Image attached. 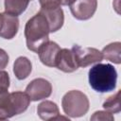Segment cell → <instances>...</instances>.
<instances>
[{
	"label": "cell",
	"mask_w": 121,
	"mask_h": 121,
	"mask_svg": "<svg viewBox=\"0 0 121 121\" xmlns=\"http://www.w3.org/2000/svg\"><path fill=\"white\" fill-rule=\"evenodd\" d=\"M101 53L103 59H106L116 64L121 62V43L119 42L108 44L103 48Z\"/></svg>",
	"instance_id": "cell-14"
},
{
	"label": "cell",
	"mask_w": 121,
	"mask_h": 121,
	"mask_svg": "<svg viewBox=\"0 0 121 121\" xmlns=\"http://www.w3.org/2000/svg\"><path fill=\"white\" fill-rule=\"evenodd\" d=\"M1 22H2V13H0V26H1Z\"/></svg>",
	"instance_id": "cell-21"
},
{
	"label": "cell",
	"mask_w": 121,
	"mask_h": 121,
	"mask_svg": "<svg viewBox=\"0 0 121 121\" xmlns=\"http://www.w3.org/2000/svg\"><path fill=\"white\" fill-rule=\"evenodd\" d=\"M117 73L109 63H97L89 70L90 86L98 93H108L116 87Z\"/></svg>",
	"instance_id": "cell-2"
},
{
	"label": "cell",
	"mask_w": 121,
	"mask_h": 121,
	"mask_svg": "<svg viewBox=\"0 0 121 121\" xmlns=\"http://www.w3.org/2000/svg\"><path fill=\"white\" fill-rule=\"evenodd\" d=\"M32 70V64L30 60L26 57H19L16 59L13 64V73L15 77L22 80L26 78Z\"/></svg>",
	"instance_id": "cell-12"
},
{
	"label": "cell",
	"mask_w": 121,
	"mask_h": 121,
	"mask_svg": "<svg viewBox=\"0 0 121 121\" xmlns=\"http://www.w3.org/2000/svg\"><path fill=\"white\" fill-rule=\"evenodd\" d=\"M50 29L45 16L39 11L31 17L25 26V37L26 46L29 50L37 52L39 48L47 41Z\"/></svg>",
	"instance_id": "cell-1"
},
{
	"label": "cell",
	"mask_w": 121,
	"mask_h": 121,
	"mask_svg": "<svg viewBox=\"0 0 121 121\" xmlns=\"http://www.w3.org/2000/svg\"><path fill=\"white\" fill-rule=\"evenodd\" d=\"M60 47L55 42L47 41L37 51L40 60L48 67H56V60Z\"/></svg>",
	"instance_id": "cell-7"
},
{
	"label": "cell",
	"mask_w": 121,
	"mask_h": 121,
	"mask_svg": "<svg viewBox=\"0 0 121 121\" xmlns=\"http://www.w3.org/2000/svg\"><path fill=\"white\" fill-rule=\"evenodd\" d=\"M52 93L51 83L44 78H35L26 88V94L31 101H38L48 97Z\"/></svg>",
	"instance_id": "cell-5"
},
{
	"label": "cell",
	"mask_w": 121,
	"mask_h": 121,
	"mask_svg": "<svg viewBox=\"0 0 121 121\" xmlns=\"http://www.w3.org/2000/svg\"><path fill=\"white\" fill-rule=\"evenodd\" d=\"M97 0H75L70 5L73 16L78 20H88L95 12Z\"/></svg>",
	"instance_id": "cell-6"
},
{
	"label": "cell",
	"mask_w": 121,
	"mask_h": 121,
	"mask_svg": "<svg viewBox=\"0 0 121 121\" xmlns=\"http://www.w3.org/2000/svg\"><path fill=\"white\" fill-rule=\"evenodd\" d=\"M37 113L39 117L43 120L48 121V120H69L67 117H63L60 115V111L56 103L45 100L40 103L37 107Z\"/></svg>",
	"instance_id": "cell-9"
},
{
	"label": "cell",
	"mask_w": 121,
	"mask_h": 121,
	"mask_svg": "<svg viewBox=\"0 0 121 121\" xmlns=\"http://www.w3.org/2000/svg\"><path fill=\"white\" fill-rule=\"evenodd\" d=\"M30 1H31V0H30Z\"/></svg>",
	"instance_id": "cell-22"
},
{
	"label": "cell",
	"mask_w": 121,
	"mask_h": 121,
	"mask_svg": "<svg viewBox=\"0 0 121 121\" xmlns=\"http://www.w3.org/2000/svg\"><path fill=\"white\" fill-rule=\"evenodd\" d=\"M30 0H5V12L18 16L27 8Z\"/></svg>",
	"instance_id": "cell-15"
},
{
	"label": "cell",
	"mask_w": 121,
	"mask_h": 121,
	"mask_svg": "<svg viewBox=\"0 0 121 121\" xmlns=\"http://www.w3.org/2000/svg\"><path fill=\"white\" fill-rule=\"evenodd\" d=\"M71 51L78 67H86L90 64L100 62L103 59L102 53L94 47H81L75 44Z\"/></svg>",
	"instance_id": "cell-4"
},
{
	"label": "cell",
	"mask_w": 121,
	"mask_h": 121,
	"mask_svg": "<svg viewBox=\"0 0 121 121\" xmlns=\"http://www.w3.org/2000/svg\"><path fill=\"white\" fill-rule=\"evenodd\" d=\"M9 77L6 71H0V98L9 95Z\"/></svg>",
	"instance_id": "cell-18"
},
{
	"label": "cell",
	"mask_w": 121,
	"mask_h": 121,
	"mask_svg": "<svg viewBox=\"0 0 121 121\" xmlns=\"http://www.w3.org/2000/svg\"><path fill=\"white\" fill-rule=\"evenodd\" d=\"M9 58L8 53L5 50L0 48V70L6 68V66L9 63Z\"/></svg>",
	"instance_id": "cell-20"
},
{
	"label": "cell",
	"mask_w": 121,
	"mask_h": 121,
	"mask_svg": "<svg viewBox=\"0 0 121 121\" xmlns=\"http://www.w3.org/2000/svg\"><path fill=\"white\" fill-rule=\"evenodd\" d=\"M19 29V20L17 16L2 13V22L0 26V37L4 39H12L15 37Z\"/></svg>",
	"instance_id": "cell-8"
},
{
	"label": "cell",
	"mask_w": 121,
	"mask_h": 121,
	"mask_svg": "<svg viewBox=\"0 0 121 121\" xmlns=\"http://www.w3.org/2000/svg\"><path fill=\"white\" fill-rule=\"evenodd\" d=\"M114 118H113V115L105 111H98V112H95L92 116H91V120H103V121H112Z\"/></svg>",
	"instance_id": "cell-19"
},
{
	"label": "cell",
	"mask_w": 121,
	"mask_h": 121,
	"mask_svg": "<svg viewBox=\"0 0 121 121\" xmlns=\"http://www.w3.org/2000/svg\"><path fill=\"white\" fill-rule=\"evenodd\" d=\"M9 98L11 101V104L13 106L15 114H20L24 112L30 102V99L28 95L26 93L23 92H13L9 94Z\"/></svg>",
	"instance_id": "cell-13"
},
{
	"label": "cell",
	"mask_w": 121,
	"mask_h": 121,
	"mask_svg": "<svg viewBox=\"0 0 121 121\" xmlns=\"http://www.w3.org/2000/svg\"><path fill=\"white\" fill-rule=\"evenodd\" d=\"M103 108L105 111L111 112V113H118L121 111L120 106V91H117V93L106 99V101L103 103Z\"/></svg>",
	"instance_id": "cell-16"
},
{
	"label": "cell",
	"mask_w": 121,
	"mask_h": 121,
	"mask_svg": "<svg viewBox=\"0 0 121 121\" xmlns=\"http://www.w3.org/2000/svg\"><path fill=\"white\" fill-rule=\"evenodd\" d=\"M56 67L65 73H72L78 68L70 49L62 48L60 50L56 60Z\"/></svg>",
	"instance_id": "cell-10"
},
{
	"label": "cell",
	"mask_w": 121,
	"mask_h": 121,
	"mask_svg": "<svg viewBox=\"0 0 121 121\" xmlns=\"http://www.w3.org/2000/svg\"><path fill=\"white\" fill-rule=\"evenodd\" d=\"M61 106L65 114L70 117H80L89 110V99L85 94L78 90L66 93L61 100Z\"/></svg>",
	"instance_id": "cell-3"
},
{
	"label": "cell",
	"mask_w": 121,
	"mask_h": 121,
	"mask_svg": "<svg viewBox=\"0 0 121 121\" xmlns=\"http://www.w3.org/2000/svg\"><path fill=\"white\" fill-rule=\"evenodd\" d=\"M40 11L45 16L49 25L50 32H56L62 26L64 22V15L60 7L55 9H41Z\"/></svg>",
	"instance_id": "cell-11"
},
{
	"label": "cell",
	"mask_w": 121,
	"mask_h": 121,
	"mask_svg": "<svg viewBox=\"0 0 121 121\" xmlns=\"http://www.w3.org/2000/svg\"><path fill=\"white\" fill-rule=\"evenodd\" d=\"M75 0H40L41 9H55L60 6H70Z\"/></svg>",
	"instance_id": "cell-17"
}]
</instances>
